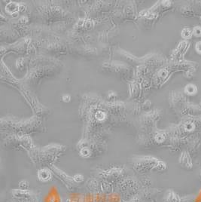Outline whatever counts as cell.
I'll return each mask as SVG.
<instances>
[{
	"label": "cell",
	"mask_w": 201,
	"mask_h": 202,
	"mask_svg": "<svg viewBox=\"0 0 201 202\" xmlns=\"http://www.w3.org/2000/svg\"><path fill=\"white\" fill-rule=\"evenodd\" d=\"M39 179L42 181H47L50 179L51 177V174L49 172H45V171H40V173H39Z\"/></svg>",
	"instance_id": "obj_1"
},
{
	"label": "cell",
	"mask_w": 201,
	"mask_h": 202,
	"mask_svg": "<svg viewBox=\"0 0 201 202\" xmlns=\"http://www.w3.org/2000/svg\"><path fill=\"white\" fill-rule=\"evenodd\" d=\"M167 202H179V198L176 194L171 192L167 197Z\"/></svg>",
	"instance_id": "obj_2"
},
{
	"label": "cell",
	"mask_w": 201,
	"mask_h": 202,
	"mask_svg": "<svg viewBox=\"0 0 201 202\" xmlns=\"http://www.w3.org/2000/svg\"><path fill=\"white\" fill-rule=\"evenodd\" d=\"M75 179L77 181V182H81V181L83 180V177L81 176V175H77L75 177Z\"/></svg>",
	"instance_id": "obj_7"
},
{
	"label": "cell",
	"mask_w": 201,
	"mask_h": 202,
	"mask_svg": "<svg viewBox=\"0 0 201 202\" xmlns=\"http://www.w3.org/2000/svg\"><path fill=\"white\" fill-rule=\"evenodd\" d=\"M196 48H197V51H198V52L201 53V42L197 43Z\"/></svg>",
	"instance_id": "obj_8"
},
{
	"label": "cell",
	"mask_w": 201,
	"mask_h": 202,
	"mask_svg": "<svg viewBox=\"0 0 201 202\" xmlns=\"http://www.w3.org/2000/svg\"><path fill=\"white\" fill-rule=\"evenodd\" d=\"M194 34L197 36H201V28L199 27H196L194 29Z\"/></svg>",
	"instance_id": "obj_5"
},
{
	"label": "cell",
	"mask_w": 201,
	"mask_h": 202,
	"mask_svg": "<svg viewBox=\"0 0 201 202\" xmlns=\"http://www.w3.org/2000/svg\"><path fill=\"white\" fill-rule=\"evenodd\" d=\"M191 31L190 30V29H185L182 31V35H183L185 38H190L191 35Z\"/></svg>",
	"instance_id": "obj_4"
},
{
	"label": "cell",
	"mask_w": 201,
	"mask_h": 202,
	"mask_svg": "<svg viewBox=\"0 0 201 202\" xmlns=\"http://www.w3.org/2000/svg\"><path fill=\"white\" fill-rule=\"evenodd\" d=\"M196 91H197V88L193 85H187V87H186V91L189 94H194L196 92Z\"/></svg>",
	"instance_id": "obj_3"
},
{
	"label": "cell",
	"mask_w": 201,
	"mask_h": 202,
	"mask_svg": "<svg viewBox=\"0 0 201 202\" xmlns=\"http://www.w3.org/2000/svg\"><path fill=\"white\" fill-rule=\"evenodd\" d=\"M185 128L187 130H192L194 128V125L191 123H189V124H187L185 126Z\"/></svg>",
	"instance_id": "obj_6"
}]
</instances>
